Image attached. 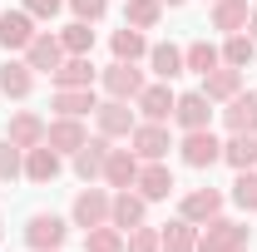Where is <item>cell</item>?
<instances>
[{
	"instance_id": "obj_1",
	"label": "cell",
	"mask_w": 257,
	"mask_h": 252,
	"mask_svg": "<svg viewBox=\"0 0 257 252\" xmlns=\"http://www.w3.org/2000/svg\"><path fill=\"white\" fill-rule=\"evenodd\" d=\"M242 242H252V232H247V222H232V218H208L203 222V232H198V252H232L242 247Z\"/></svg>"
},
{
	"instance_id": "obj_2",
	"label": "cell",
	"mask_w": 257,
	"mask_h": 252,
	"mask_svg": "<svg viewBox=\"0 0 257 252\" xmlns=\"http://www.w3.org/2000/svg\"><path fill=\"white\" fill-rule=\"evenodd\" d=\"M64 237H69V222H64L60 213H30V222H25V242H30L35 252H60Z\"/></svg>"
},
{
	"instance_id": "obj_3",
	"label": "cell",
	"mask_w": 257,
	"mask_h": 252,
	"mask_svg": "<svg viewBox=\"0 0 257 252\" xmlns=\"http://www.w3.org/2000/svg\"><path fill=\"white\" fill-rule=\"evenodd\" d=\"M144 213H149V198L139 188H114V198H109V222H114L119 232L144 227Z\"/></svg>"
},
{
	"instance_id": "obj_4",
	"label": "cell",
	"mask_w": 257,
	"mask_h": 252,
	"mask_svg": "<svg viewBox=\"0 0 257 252\" xmlns=\"http://www.w3.org/2000/svg\"><path fill=\"white\" fill-rule=\"evenodd\" d=\"M128 144H134V154H139V163H159V158H168V149H173V139H168V124H134V134H128Z\"/></svg>"
},
{
	"instance_id": "obj_5",
	"label": "cell",
	"mask_w": 257,
	"mask_h": 252,
	"mask_svg": "<svg viewBox=\"0 0 257 252\" xmlns=\"http://www.w3.org/2000/svg\"><path fill=\"white\" fill-rule=\"evenodd\" d=\"M178 154H183L188 168H213V163L223 158V144L213 139V129H188L183 144H178Z\"/></svg>"
},
{
	"instance_id": "obj_6",
	"label": "cell",
	"mask_w": 257,
	"mask_h": 252,
	"mask_svg": "<svg viewBox=\"0 0 257 252\" xmlns=\"http://www.w3.org/2000/svg\"><path fill=\"white\" fill-rule=\"evenodd\" d=\"M173 124L183 129H208L213 124V99L203 94V89H188V94H178V104H173Z\"/></svg>"
},
{
	"instance_id": "obj_7",
	"label": "cell",
	"mask_w": 257,
	"mask_h": 252,
	"mask_svg": "<svg viewBox=\"0 0 257 252\" xmlns=\"http://www.w3.org/2000/svg\"><path fill=\"white\" fill-rule=\"evenodd\" d=\"M134 104H139V114H144L149 124H168V119H173V104H178V94H173V89L159 79V84H144Z\"/></svg>"
},
{
	"instance_id": "obj_8",
	"label": "cell",
	"mask_w": 257,
	"mask_h": 252,
	"mask_svg": "<svg viewBox=\"0 0 257 252\" xmlns=\"http://www.w3.org/2000/svg\"><path fill=\"white\" fill-rule=\"evenodd\" d=\"M94 119H99V134H104V139H128L134 124H139L134 109H128V99H104L94 109Z\"/></svg>"
},
{
	"instance_id": "obj_9",
	"label": "cell",
	"mask_w": 257,
	"mask_h": 252,
	"mask_svg": "<svg viewBox=\"0 0 257 252\" xmlns=\"http://www.w3.org/2000/svg\"><path fill=\"white\" fill-rule=\"evenodd\" d=\"M109 198L114 193H104V188H84L79 198H74V208H69V218H74V227H99V222H109Z\"/></svg>"
},
{
	"instance_id": "obj_10",
	"label": "cell",
	"mask_w": 257,
	"mask_h": 252,
	"mask_svg": "<svg viewBox=\"0 0 257 252\" xmlns=\"http://www.w3.org/2000/svg\"><path fill=\"white\" fill-rule=\"evenodd\" d=\"M25 64H30L35 74H55L64 64V45H60V35H35L30 45H25Z\"/></svg>"
},
{
	"instance_id": "obj_11",
	"label": "cell",
	"mask_w": 257,
	"mask_h": 252,
	"mask_svg": "<svg viewBox=\"0 0 257 252\" xmlns=\"http://www.w3.org/2000/svg\"><path fill=\"white\" fill-rule=\"evenodd\" d=\"M223 213V193L218 188H193V193H183V203H178V218H188V222H203L208 218H218Z\"/></svg>"
},
{
	"instance_id": "obj_12",
	"label": "cell",
	"mask_w": 257,
	"mask_h": 252,
	"mask_svg": "<svg viewBox=\"0 0 257 252\" xmlns=\"http://www.w3.org/2000/svg\"><path fill=\"white\" fill-rule=\"evenodd\" d=\"M89 134H84V124L79 119H64V114H55L50 124H45V144L55 149V154H79V144H84Z\"/></svg>"
},
{
	"instance_id": "obj_13",
	"label": "cell",
	"mask_w": 257,
	"mask_h": 252,
	"mask_svg": "<svg viewBox=\"0 0 257 252\" xmlns=\"http://www.w3.org/2000/svg\"><path fill=\"white\" fill-rule=\"evenodd\" d=\"M35 35H40L35 30V15H25V10H5V15H0V45H5L10 55L25 50Z\"/></svg>"
},
{
	"instance_id": "obj_14",
	"label": "cell",
	"mask_w": 257,
	"mask_h": 252,
	"mask_svg": "<svg viewBox=\"0 0 257 252\" xmlns=\"http://www.w3.org/2000/svg\"><path fill=\"white\" fill-rule=\"evenodd\" d=\"M109 144H114V139H104V134H99V139H84V144H79V154H74V173H79L84 183L104 178V158H109Z\"/></svg>"
},
{
	"instance_id": "obj_15",
	"label": "cell",
	"mask_w": 257,
	"mask_h": 252,
	"mask_svg": "<svg viewBox=\"0 0 257 252\" xmlns=\"http://www.w3.org/2000/svg\"><path fill=\"white\" fill-rule=\"evenodd\" d=\"M134 188L144 193L149 203H163L168 193H173V173H168V163H139V178H134Z\"/></svg>"
},
{
	"instance_id": "obj_16",
	"label": "cell",
	"mask_w": 257,
	"mask_h": 252,
	"mask_svg": "<svg viewBox=\"0 0 257 252\" xmlns=\"http://www.w3.org/2000/svg\"><path fill=\"white\" fill-rule=\"evenodd\" d=\"M104 89H109V99H139V89H144V74H139L128 60H114L109 69H104Z\"/></svg>"
},
{
	"instance_id": "obj_17",
	"label": "cell",
	"mask_w": 257,
	"mask_h": 252,
	"mask_svg": "<svg viewBox=\"0 0 257 252\" xmlns=\"http://www.w3.org/2000/svg\"><path fill=\"white\" fill-rule=\"evenodd\" d=\"M223 124L232 129V134H257V89L252 94H237L227 99V109H223Z\"/></svg>"
},
{
	"instance_id": "obj_18",
	"label": "cell",
	"mask_w": 257,
	"mask_h": 252,
	"mask_svg": "<svg viewBox=\"0 0 257 252\" xmlns=\"http://www.w3.org/2000/svg\"><path fill=\"white\" fill-rule=\"evenodd\" d=\"M5 139H10L15 149H25V154H30V149H40V144H45V119H40V114H30V109H20V114L10 119V129H5Z\"/></svg>"
},
{
	"instance_id": "obj_19",
	"label": "cell",
	"mask_w": 257,
	"mask_h": 252,
	"mask_svg": "<svg viewBox=\"0 0 257 252\" xmlns=\"http://www.w3.org/2000/svg\"><path fill=\"white\" fill-rule=\"evenodd\" d=\"M134 178H139V154L134 149H109V158H104V183L109 188H134Z\"/></svg>"
},
{
	"instance_id": "obj_20",
	"label": "cell",
	"mask_w": 257,
	"mask_h": 252,
	"mask_svg": "<svg viewBox=\"0 0 257 252\" xmlns=\"http://www.w3.org/2000/svg\"><path fill=\"white\" fill-rule=\"evenodd\" d=\"M237 89H242V69H232V64H218V69L203 74V94L213 99V104H227Z\"/></svg>"
},
{
	"instance_id": "obj_21",
	"label": "cell",
	"mask_w": 257,
	"mask_h": 252,
	"mask_svg": "<svg viewBox=\"0 0 257 252\" xmlns=\"http://www.w3.org/2000/svg\"><path fill=\"white\" fill-rule=\"evenodd\" d=\"M35 89V69L25 60H5L0 64V94L5 99H30Z\"/></svg>"
},
{
	"instance_id": "obj_22",
	"label": "cell",
	"mask_w": 257,
	"mask_h": 252,
	"mask_svg": "<svg viewBox=\"0 0 257 252\" xmlns=\"http://www.w3.org/2000/svg\"><path fill=\"white\" fill-rule=\"evenodd\" d=\"M55 114H64V119H84V114H94L99 99H94V84H84V89H55Z\"/></svg>"
},
{
	"instance_id": "obj_23",
	"label": "cell",
	"mask_w": 257,
	"mask_h": 252,
	"mask_svg": "<svg viewBox=\"0 0 257 252\" xmlns=\"http://www.w3.org/2000/svg\"><path fill=\"white\" fill-rule=\"evenodd\" d=\"M50 79H55V89H84V84H94V64L89 55H64V64Z\"/></svg>"
},
{
	"instance_id": "obj_24",
	"label": "cell",
	"mask_w": 257,
	"mask_h": 252,
	"mask_svg": "<svg viewBox=\"0 0 257 252\" xmlns=\"http://www.w3.org/2000/svg\"><path fill=\"white\" fill-rule=\"evenodd\" d=\"M159 252H198V222L173 218L168 227H159Z\"/></svg>"
},
{
	"instance_id": "obj_25",
	"label": "cell",
	"mask_w": 257,
	"mask_h": 252,
	"mask_svg": "<svg viewBox=\"0 0 257 252\" xmlns=\"http://www.w3.org/2000/svg\"><path fill=\"white\" fill-rule=\"evenodd\" d=\"M60 168H64V163H60V154H55L50 144H40V149L25 154V178H30V183H55Z\"/></svg>"
},
{
	"instance_id": "obj_26",
	"label": "cell",
	"mask_w": 257,
	"mask_h": 252,
	"mask_svg": "<svg viewBox=\"0 0 257 252\" xmlns=\"http://www.w3.org/2000/svg\"><path fill=\"white\" fill-rule=\"evenodd\" d=\"M247 15H252L247 0H213V30H223V35L247 30Z\"/></svg>"
},
{
	"instance_id": "obj_27",
	"label": "cell",
	"mask_w": 257,
	"mask_h": 252,
	"mask_svg": "<svg viewBox=\"0 0 257 252\" xmlns=\"http://www.w3.org/2000/svg\"><path fill=\"white\" fill-rule=\"evenodd\" d=\"M149 64H154V74H159L163 84L178 79V74H188V64H183V50H178V45H149Z\"/></svg>"
},
{
	"instance_id": "obj_28",
	"label": "cell",
	"mask_w": 257,
	"mask_h": 252,
	"mask_svg": "<svg viewBox=\"0 0 257 252\" xmlns=\"http://www.w3.org/2000/svg\"><path fill=\"white\" fill-rule=\"evenodd\" d=\"M109 50H114V60H144L149 55V40H144V30H134V25H124V30H114V40H109Z\"/></svg>"
},
{
	"instance_id": "obj_29",
	"label": "cell",
	"mask_w": 257,
	"mask_h": 252,
	"mask_svg": "<svg viewBox=\"0 0 257 252\" xmlns=\"http://www.w3.org/2000/svg\"><path fill=\"white\" fill-rule=\"evenodd\" d=\"M223 163H232V168H257V134H232L223 144Z\"/></svg>"
},
{
	"instance_id": "obj_30",
	"label": "cell",
	"mask_w": 257,
	"mask_h": 252,
	"mask_svg": "<svg viewBox=\"0 0 257 252\" xmlns=\"http://www.w3.org/2000/svg\"><path fill=\"white\" fill-rule=\"evenodd\" d=\"M163 20V0H124V25L134 30H154Z\"/></svg>"
},
{
	"instance_id": "obj_31",
	"label": "cell",
	"mask_w": 257,
	"mask_h": 252,
	"mask_svg": "<svg viewBox=\"0 0 257 252\" xmlns=\"http://www.w3.org/2000/svg\"><path fill=\"white\" fill-rule=\"evenodd\" d=\"M183 64H188L193 74H208V69H218V64H223V50H218L213 40H193L188 50H183Z\"/></svg>"
},
{
	"instance_id": "obj_32",
	"label": "cell",
	"mask_w": 257,
	"mask_h": 252,
	"mask_svg": "<svg viewBox=\"0 0 257 252\" xmlns=\"http://www.w3.org/2000/svg\"><path fill=\"white\" fill-rule=\"evenodd\" d=\"M60 45H64V55H89L94 50V25L89 20H69L60 30Z\"/></svg>"
},
{
	"instance_id": "obj_33",
	"label": "cell",
	"mask_w": 257,
	"mask_h": 252,
	"mask_svg": "<svg viewBox=\"0 0 257 252\" xmlns=\"http://www.w3.org/2000/svg\"><path fill=\"white\" fill-rule=\"evenodd\" d=\"M252 55H257V40L252 35H227L223 40V64H232V69H247V64H252Z\"/></svg>"
},
{
	"instance_id": "obj_34",
	"label": "cell",
	"mask_w": 257,
	"mask_h": 252,
	"mask_svg": "<svg viewBox=\"0 0 257 252\" xmlns=\"http://www.w3.org/2000/svg\"><path fill=\"white\" fill-rule=\"evenodd\" d=\"M84 252H124V232L114 222H99L84 232Z\"/></svg>"
},
{
	"instance_id": "obj_35",
	"label": "cell",
	"mask_w": 257,
	"mask_h": 252,
	"mask_svg": "<svg viewBox=\"0 0 257 252\" xmlns=\"http://www.w3.org/2000/svg\"><path fill=\"white\" fill-rule=\"evenodd\" d=\"M232 203H237L242 213L257 208V168H237V178H232Z\"/></svg>"
},
{
	"instance_id": "obj_36",
	"label": "cell",
	"mask_w": 257,
	"mask_h": 252,
	"mask_svg": "<svg viewBox=\"0 0 257 252\" xmlns=\"http://www.w3.org/2000/svg\"><path fill=\"white\" fill-rule=\"evenodd\" d=\"M25 173V149H15L10 139H0V183H15Z\"/></svg>"
},
{
	"instance_id": "obj_37",
	"label": "cell",
	"mask_w": 257,
	"mask_h": 252,
	"mask_svg": "<svg viewBox=\"0 0 257 252\" xmlns=\"http://www.w3.org/2000/svg\"><path fill=\"white\" fill-rule=\"evenodd\" d=\"M124 252H159V227H134Z\"/></svg>"
},
{
	"instance_id": "obj_38",
	"label": "cell",
	"mask_w": 257,
	"mask_h": 252,
	"mask_svg": "<svg viewBox=\"0 0 257 252\" xmlns=\"http://www.w3.org/2000/svg\"><path fill=\"white\" fill-rule=\"evenodd\" d=\"M69 10H74V20H104V10H109V0H69Z\"/></svg>"
},
{
	"instance_id": "obj_39",
	"label": "cell",
	"mask_w": 257,
	"mask_h": 252,
	"mask_svg": "<svg viewBox=\"0 0 257 252\" xmlns=\"http://www.w3.org/2000/svg\"><path fill=\"white\" fill-rule=\"evenodd\" d=\"M60 5H64V0H25L20 10L35 15V20H55V15H60Z\"/></svg>"
},
{
	"instance_id": "obj_40",
	"label": "cell",
	"mask_w": 257,
	"mask_h": 252,
	"mask_svg": "<svg viewBox=\"0 0 257 252\" xmlns=\"http://www.w3.org/2000/svg\"><path fill=\"white\" fill-rule=\"evenodd\" d=\"M247 35H252V40H257V10H252V15H247Z\"/></svg>"
},
{
	"instance_id": "obj_41",
	"label": "cell",
	"mask_w": 257,
	"mask_h": 252,
	"mask_svg": "<svg viewBox=\"0 0 257 252\" xmlns=\"http://www.w3.org/2000/svg\"><path fill=\"white\" fill-rule=\"evenodd\" d=\"M163 5H168V10H178V5H183V0H163Z\"/></svg>"
},
{
	"instance_id": "obj_42",
	"label": "cell",
	"mask_w": 257,
	"mask_h": 252,
	"mask_svg": "<svg viewBox=\"0 0 257 252\" xmlns=\"http://www.w3.org/2000/svg\"><path fill=\"white\" fill-rule=\"evenodd\" d=\"M247 247H252V242H242V247H232V252H247Z\"/></svg>"
},
{
	"instance_id": "obj_43",
	"label": "cell",
	"mask_w": 257,
	"mask_h": 252,
	"mask_svg": "<svg viewBox=\"0 0 257 252\" xmlns=\"http://www.w3.org/2000/svg\"><path fill=\"white\" fill-rule=\"evenodd\" d=\"M0 237H5V218H0Z\"/></svg>"
}]
</instances>
